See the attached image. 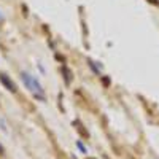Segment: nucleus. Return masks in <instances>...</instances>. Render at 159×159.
I'll return each instance as SVG.
<instances>
[{"mask_svg":"<svg viewBox=\"0 0 159 159\" xmlns=\"http://www.w3.org/2000/svg\"><path fill=\"white\" fill-rule=\"evenodd\" d=\"M0 81H2V84L5 86V89H8L10 92H13V94H16L18 88H16L15 81H13V80H11L8 75H5V73H0Z\"/></svg>","mask_w":159,"mask_h":159,"instance_id":"f03ea898","label":"nucleus"},{"mask_svg":"<svg viewBox=\"0 0 159 159\" xmlns=\"http://www.w3.org/2000/svg\"><path fill=\"white\" fill-rule=\"evenodd\" d=\"M21 78H22V81H24V84L27 86L35 96H38L40 99L43 100V86L40 84V81L35 78V76H32V75H29L27 72H22L21 73Z\"/></svg>","mask_w":159,"mask_h":159,"instance_id":"f257e3e1","label":"nucleus"},{"mask_svg":"<svg viewBox=\"0 0 159 159\" xmlns=\"http://www.w3.org/2000/svg\"><path fill=\"white\" fill-rule=\"evenodd\" d=\"M76 145H78V148H80V150H81V151H83V153H84V154H86V153H88V150H86V148H84V147H83V143H81V142H78V143H76Z\"/></svg>","mask_w":159,"mask_h":159,"instance_id":"20e7f679","label":"nucleus"},{"mask_svg":"<svg viewBox=\"0 0 159 159\" xmlns=\"http://www.w3.org/2000/svg\"><path fill=\"white\" fill-rule=\"evenodd\" d=\"M62 70L65 73V83H70V73H69V70L65 69V67H62Z\"/></svg>","mask_w":159,"mask_h":159,"instance_id":"7ed1b4c3","label":"nucleus"}]
</instances>
